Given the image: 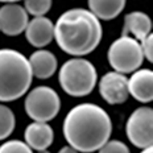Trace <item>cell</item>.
Segmentation results:
<instances>
[{
    "instance_id": "cell-1",
    "label": "cell",
    "mask_w": 153,
    "mask_h": 153,
    "mask_svg": "<svg viewBox=\"0 0 153 153\" xmlns=\"http://www.w3.org/2000/svg\"><path fill=\"white\" fill-rule=\"evenodd\" d=\"M63 137L78 152L92 153L110 140L112 122L108 114L94 103L73 107L63 119Z\"/></svg>"
},
{
    "instance_id": "cell-2",
    "label": "cell",
    "mask_w": 153,
    "mask_h": 153,
    "mask_svg": "<svg viewBox=\"0 0 153 153\" xmlns=\"http://www.w3.org/2000/svg\"><path fill=\"white\" fill-rule=\"evenodd\" d=\"M103 30L99 19L85 8L63 12L54 25V38L66 54L81 57L94 52Z\"/></svg>"
},
{
    "instance_id": "cell-3",
    "label": "cell",
    "mask_w": 153,
    "mask_h": 153,
    "mask_svg": "<svg viewBox=\"0 0 153 153\" xmlns=\"http://www.w3.org/2000/svg\"><path fill=\"white\" fill-rule=\"evenodd\" d=\"M29 61L15 49H0V102L20 99L32 83Z\"/></svg>"
},
{
    "instance_id": "cell-4",
    "label": "cell",
    "mask_w": 153,
    "mask_h": 153,
    "mask_svg": "<svg viewBox=\"0 0 153 153\" xmlns=\"http://www.w3.org/2000/svg\"><path fill=\"white\" fill-rule=\"evenodd\" d=\"M58 81L62 90L70 97H86L97 86V69L85 58H71L61 66Z\"/></svg>"
},
{
    "instance_id": "cell-5",
    "label": "cell",
    "mask_w": 153,
    "mask_h": 153,
    "mask_svg": "<svg viewBox=\"0 0 153 153\" xmlns=\"http://www.w3.org/2000/svg\"><path fill=\"white\" fill-rule=\"evenodd\" d=\"M107 58L111 68L120 74H129L136 71L144 62L140 42L129 34L119 37L111 44Z\"/></svg>"
},
{
    "instance_id": "cell-6",
    "label": "cell",
    "mask_w": 153,
    "mask_h": 153,
    "mask_svg": "<svg viewBox=\"0 0 153 153\" xmlns=\"http://www.w3.org/2000/svg\"><path fill=\"white\" fill-rule=\"evenodd\" d=\"M24 108L33 122L48 123L58 115L61 110V99L52 87L38 86L28 92L24 102Z\"/></svg>"
},
{
    "instance_id": "cell-7",
    "label": "cell",
    "mask_w": 153,
    "mask_h": 153,
    "mask_svg": "<svg viewBox=\"0 0 153 153\" xmlns=\"http://www.w3.org/2000/svg\"><path fill=\"white\" fill-rule=\"evenodd\" d=\"M126 133L129 143L136 148L145 149L153 146V110L139 107L129 115L126 124Z\"/></svg>"
},
{
    "instance_id": "cell-8",
    "label": "cell",
    "mask_w": 153,
    "mask_h": 153,
    "mask_svg": "<svg viewBox=\"0 0 153 153\" xmlns=\"http://www.w3.org/2000/svg\"><path fill=\"white\" fill-rule=\"evenodd\" d=\"M100 97L108 104H122L128 99V78L126 74L110 71L99 81Z\"/></svg>"
},
{
    "instance_id": "cell-9",
    "label": "cell",
    "mask_w": 153,
    "mask_h": 153,
    "mask_svg": "<svg viewBox=\"0 0 153 153\" xmlns=\"http://www.w3.org/2000/svg\"><path fill=\"white\" fill-rule=\"evenodd\" d=\"M28 12L16 3H5L0 8V30L7 36H19L28 25Z\"/></svg>"
},
{
    "instance_id": "cell-10",
    "label": "cell",
    "mask_w": 153,
    "mask_h": 153,
    "mask_svg": "<svg viewBox=\"0 0 153 153\" xmlns=\"http://www.w3.org/2000/svg\"><path fill=\"white\" fill-rule=\"evenodd\" d=\"M25 37L34 48H44L49 45L54 38V24L45 16H36L28 21L25 28Z\"/></svg>"
},
{
    "instance_id": "cell-11",
    "label": "cell",
    "mask_w": 153,
    "mask_h": 153,
    "mask_svg": "<svg viewBox=\"0 0 153 153\" xmlns=\"http://www.w3.org/2000/svg\"><path fill=\"white\" fill-rule=\"evenodd\" d=\"M128 92L137 102L149 103L153 100V71L137 69L128 79Z\"/></svg>"
},
{
    "instance_id": "cell-12",
    "label": "cell",
    "mask_w": 153,
    "mask_h": 153,
    "mask_svg": "<svg viewBox=\"0 0 153 153\" xmlns=\"http://www.w3.org/2000/svg\"><path fill=\"white\" fill-rule=\"evenodd\" d=\"M25 143L34 151L48 149L53 144L54 132L53 128L48 123L33 122L25 128L24 132Z\"/></svg>"
},
{
    "instance_id": "cell-13",
    "label": "cell",
    "mask_w": 153,
    "mask_h": 153,
    "mask_svg": "<svg viewBox=\"0 0 153 153\" xmlns=\"http://www.w3.org/2000/svg\"><path fill=\"white\" fill-rule=\"evenodd\" d=\"M29 65L32 74L38 79H48L54 75L57 70V57L49 50H36L30 54Z\"/></svg>"
},
{
    "instance_id": "cell-14",
    "label": "cell",
    "mask_w": 153,
    "mask_h": 153,
    "mask_svg": "<svg viewBox=\"0 0 153 153\" xmlns=\"http://www.w3.org/2000/svg\"><path fill=\"white\" fill-rule=\"evenodd\" d=\"M152 20L146 13L140 11L131 12L124 17V25L122 30V36L133 34V38L141 41L149 33H152Z\"/></svg>"
},
{
    "instance_id": "cell-15",
    "label": "cell",
    "mask_w": 153,
    "mask_h": 153,
    "mask_svg": "<svg viewBox=\"0 0 153 153\" xmlns=\"http://www.w3.org/2000/svg\"><path fill=\"white\" fill-rule=\"evenodd\" d=\"M126 7V0H88V8L99 20H114Z\"/></svg>"
},
{
    "instance_id": "cell-16",
    "label": "cell",
    "mask_w": 153,
    "mask_h": 153,
    "mask_svg": "<svg viewBox=\"0 0 153 153\" xmlns=\"http://www.w3.org/2000/svg\"><path fill=\"white\" fill-rule=\"evenodd\" d=\"M16 126L15 114L4 104H0V141L12 135Z\"/></svg>"
},
{
    "instance_id": "cell-17",
    "label": "cell",
    "mask_w": 153,
    "mask_h": 153,
    "mask_svg": "<svg viewBox=\"0 0 153 153\" xmlns=\"http://www.w3.org/2000/svg\"><path fill=\"white\" fill-rule=\"evenodd\" d=\"M25 11L32 16H45L52 8V0H24Z\"/></svg>"
},
{
    "instance_id": "cell-18",
    "label": "cell",
    "mask_w": 153,
    "mask_h": 153,
    "mask_svg": "<svg viewBox=\"0 0 153 153\" xmlns=\"http://www.w3.org/2000/svg\"><path fill=\"white\" fill-rule=\"evenodd\" d=\"M0 153H33V149L21 140H9L0 145Z\"/></svg>"
},
{
    "instance_id": "cell-19",
    "label": "cell",
    "mask_w": 153,
    "mask_h": 153,
    "mask_svg": "<svg viewBox=\"0 0 153 153\" xmlns=\"http://www.w3.org/2000/svg\"><path fill=\"white\" fill-rule=\"evenodd\" d=\"M98 151H99L98 153H131L128 145L124 144L123 141H119V140L107 141L106 144L102 145Z\"/></svg>"
},
{
    "instance_id": "cell-20",
    "label": "cell",
    "mask_w": 153,
    "mask_h": 153,
    "mask_svg": "<svg viewBox=\"0 0 153 153\" xmlns=\"http://www.w3.org/2000/svg\"><path fill=\"white\" fill-rule=\"evenodd\" d=\"M139 42H140V46H141L144 58H146L149 62H153V34L149 33L148 36L144 37Z\"/></svg>"
},
{
    "instance_id": "cell-21",
    "label": "cell",
    "mask_w": 153,
    "mask_h": 153,
    "mask_svg": "<svg viewBox=\"0 0 153 153\" xmlns=\"http://www.w3.org/2000/svg\"><path fill=\"white\" fill-rule=\"evenodd\" d=\"M58 153H78V151H75V149L73 148V146L66 145V146H63V148L59 149Z\"/></svg>"
},
{
    "instance_id": "cell-22",
    "label": "cell",
    "mask_w": 153,
    "mask_h": 153,
    "mask_svg": "<svg viewBox=\"0 0 153 153\" xmlns=\"http://www.w3.org/2000/svg\"><path fill=\"white\" fill-rule=\"evenodd\" d=\"M140 153H153V146H151V148H145V149H143Z\"/></svg>"
},
{
    "instance_id": "cell-23",
    "label": "cell",
    "mask_w": 153,
    "mask_h": 153,
    "mask_svg": "<svg viewBox=\"0 0 153 153\" xmlns=\"http://www.w3.org/2000/svg\"><path fill=\"white\" fill-rule=\"evenodd\" d=\"M1 3H16V1H20V0H0Z\"/></svg>"
},
{
    "instance_id": "cell-24",
    "label": "cell",
    "mask_w": 153,
    "mask_h": 153,
    "mask_svg": "<svg viewBox=\"0 0 153 153\" xmlns=\"http://www.w3.org/2000/svg\"><path fill=\"white\" fill-rule=\"evenodd\" d=\"M37 153H50L48 149H42V151H37Z\"/></svg>"
}]
</instances>
